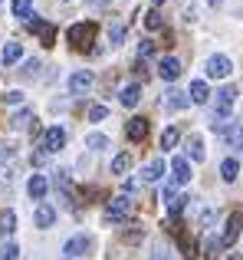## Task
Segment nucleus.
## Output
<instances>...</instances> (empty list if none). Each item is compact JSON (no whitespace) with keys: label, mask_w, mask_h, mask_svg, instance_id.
<instances>
[{"label":"nucleus","mask_w":243,"mask_h":260,"mask_svg":"<svg viewBox=\"0 0 243 260\" xmlns=\"http://www.w3.org/2000/svg\"><path fill=\"white\" fill-rule=\"evenodd\" d=\"M233 106H237V86L217 89V99H214V125H224V122H230Z\"/></svg>","instance_id":"1"},{"label":"nucleus","mask_w":243,"mask_h":260,"mask_svg":"<svg viewBox=\"0 0 243 260\" xmlns=\"http://www.w3.org/2000/svg\"><path fill=\"white\" fill-rule=\"evenodd\" d=\"M132 211H135V201L128 194L112 198V201L105 204V224H125L128 217H132Z\"/></svg>","instance_id":"2"},{"label":"nucleus","mask_w":243,"mask_h":260,"mask_svg":"<svg viewBox=\"0 0 243 260\" xmlns=\"http://www.w3.org/2000/svg\"><path fill=\"white\" fill-rule=\"evenodd\" d=\"M96 30L99 26L92 23V20H79V23H72L69 30H66V40H69L76 50H86V46H92V40H96Z\"/></svg>","instance_id":"3"},{"label":"nucleus","mask_w":243,"mask_h":260,"mask_svg":"<svg viewBox=\"0 0 243 260\" xmlns=\"http://www.w3.org/2000/svg\"><path fill=\"white\" fill-rule=\"evenodd\" d=\"M26 26H30V30L39 37V43H43V46H53V43H56V26H53L50 20H43V17H36V13H33V17L26 20Z\"/></svg>","instance_id":"4"},{"label":"nucleus","mask_w":243,"mask_h":260,"mask_svg":"<svg viewBox=\"0 0 243 260\" xmlns=\"http://www.w3.org/2000/svg\"><path fill=\"white\" fill-rule=\"evenodd\" d=\"M63 145H66V128H63V125H53V128H46V132H43V139H39V148H43L46 155L59 152Z\"/></svg>","instance_id":"5"},{"label":"nucleus","mask_w":243,"mask_h":260,"mask_svg":"<svg viewBox=\"0 0 243 260\" xmlns=\"http://www.w3.org/2000/svg\"><path fill=\"white\" fill-rule=\"evenodd\" d=\"M230 73H233L230 56H224V53H214V56L207 59V76H211V79H227Z\"/></svg>","instance_id":"6"},{"label":"nucleus","mask_w":243,"mask_h":260,"mask_svg":"<svg viewBox=\"0 0 243 260\" xmlns=\"http://www.w3.org/2000/svg\"><path fill=\"white\" fill-rule=\"evenodd\" d=\"M240 228H243V214H240V211H233V214L227 217L224 237H220V250H227V247H233V244H237V237H240Z\"/></svg>","instance_id":"7"},{"label":"nucleus","mask_w":243,"mask_h":260,"mask_svg":"<svg viewBox=\"0 0 243 260\" xmlns=\"http://www.w3.org/2000/svg\"><path fill=\"white\" fill-rule=\"evenodd\" d=\"M214 132H217L220 139L227 142V145L243 148V125H237V122H224V125H214Z\"/></svg>","instance_id":"8"},{"label":"nucleus","mask_w":243,"mask_h":260,"mask_svg":"<svg viewBox=\"0 0 243 260\" xmlns=\"http://www.w3.org/2000/svg\"><path fill=\"white\" fill-rule=\"evenodd\" d=\"M92 83H96V76H92L89 70H79V73H72V76H69V92L72 95H86L92 89Z\"/></svg>","instance_id":"9"},{"label":"nucleus","mask_w":243,"mask_h":260,"mask_svg":"<svg viewBox=\"0 0 243 260\" xmlns=\"http://www.w3.org/2000/svg\"><path fill=\"white\" fill-rule=\"evenodd\" d=\"M158 76L165 79V83H174V79L181 76V59H174V56H161V63H158Z\"/></svg>","instance_id":"10"},{"label":"nucleus","mask_w":243,"mask_h":260,"mask_svg":"<svg viewBox=\"0 0 243 260\" xmlns=\"http://www.w3.org/2000/svg\"><path fill=\"white\" fill-rule=\"evenodd\" d=\"M125 135H128L132 142H138V145H141V142L148 139V119H138V115H135V119H128V122H125Z\"/></svg>","instance_id":"11"},{"label":"nucleus","mask_w":243,"mask_h":260,"mask_svg":"<svg viewBox=\"0 0 243 260\" xmlns=\"http://www.w3.org/2000/svg\"><path fill=\"white\" fill-rule=\"evenodd\" d=\"M89 247H92V237H86V234H76L72 241H66L63 254H66V257H79V254H86Z\"/></svg>","instance_id":"12"},{"label":"nucleus","mask_w":243,"mask_h":260,"mask_svg":"<svg viewBox=\"0 0 243 260\" xmlns=\"http://www.w3.org/2000/svg\"><path fill=\"white\" fill-rule=\"evenodd\" d=\"M171 175H174L178 184H187V181H191V161H187L184 155H178V158L171 161Z\"/></svg>","instance_id":"13"},{"label":"nucleus","mask_w":243,"mask_h":260,"mask_svg":"<svg viewBox=\"0 0 243 260\" xmlns=\"http://www.w3.org/2000/svg\"><path fill=\"white\" fill-rule=\"evenodd\" d=\"M46 188H50V184H46L43 175H30V181H26V191H30L33 201H43V198H46Z\"/></svg>","instance_id":"14"},{"label":"nucleus","mask_w":243,"mask_h":260,"mask_svg":"<svg viewBox=\"0 0 243 260\" xmlns=\"http://www.w3.org/2000/svg\"><path fill=\"white\" fill-rule=\"evenodd\" d=\"M187 102H191V95H187V92L171 89V92H165V99H161V109H184Z\"/></svg>","instance_id":"15"},{"label":"nucleus","mask_w":243,"mask_h":260,"mask_svg":"<svg viewBox=\"0 0 243 260\" xmlns=\"http://www.w3.org/2000/svg\"><path fill=\"white\" fill-rule=\"evenodd\" d=\"M187 95H191V102H197V106H204L207 99H211V89H207L204 79H194L191 89H187Z\"/></svg>","instance_id":"16"},{"label":"nucleus","mask_w":243,"mask_h":260,"mask_svg":"<svg viewBox=\"0 0 243 260\" xmlns=\"http://www.w3.org/2000/svg\"><path fill=\"white\" fill-rule=\"evenodd\" d=\"M33 221H36V228H53V221H56V211L50 208V204H39L36 208V214H33Z\"/></svg>","instance_id":"17"},{"label":"nucleus","mask_w":243,"mask_h":260,"mask_svg":"<svg viewBox=\"0 0 243 260\" xmlns=\"http://www.w3.org/2000/svg\"><path fill=\"white\" fill-rule=\"evenodd\" d=\"M118 99H122V106H128V109L138 106V102H141V86H138V83H128L125 89H122Z\"/></svg>","instance_id":"18"},{"label":"nucleus","mask_w":243,"mask_h":260,"mask_svg":"<svg viewBox=\"0 0 243 260\" xmlns=\"http://www.w3.org/2000/svg\"><path fill=\"white\" fill-rule=\"evenodd\" d=\"M161 175H165V158H154L141 168V178H145V181H158Z\"/></svg>","instance_id":"19"},{"label":"nucleus","mask_w":243,"mask_h":260,"mask_svg":"<svg viewBox=\"0 0 243 260\" xmlns=\"http://www.w3.org/2000/svg\"><path fill=\"white\" fill-rule=\"evenodd\" d=\"M187 155H191L194 161H204L207 155H204V142H200V135H191L187 139Z\"/></svg>","instance_id":"20"},{"label":"nucleus","mask_w":243,"mask_h":260,"mask_svg":"<svg viewBox=\"0 0 243 260\" xmlns=\"http://www.w3.org/2000/svg\"><path fill=\"white\" fill-rule=\"evenodd\" d=\"M20 56H23V46H20V43H7V46H4V56H0V59H4V66H13Z\"/></svg>","instance_id":"21"},{"label":"nucleus","mask_w":243,"mask_h":260,"mask_svg":"<svg viewBox=\"0 0 243 260\" xmlns=\"http://www.w3.org/2000/svg\"><path fill=\"white\" fill-rule=\"evenodd\" d=\"M237 175H240V165H237V158H227L224 165H220V178H224L227 184H230V181H237Z\"/></svg>","instance_id":"22"},{"label":"nucleus","mask_w":243,"mask_h":260,"mask_svg":"<svg viewBox=\"0 0 243 260\" xmlns=\"http://www.w3.org/2000/svg\"><path fill=\"white\" fill-rule=\"evenodd\" d=\"M13 231H17V214H13V211H4V214H0V234L10 237Z\"/></svg>","instance_id":"23"},{"label":"nucleus","mask_w":243,"mask_h":260,"mask_svg":"<svg viewBox=\"0 0 243 260\" xmlns=\"http://www.w3.org/2000/svg\"><path fill=\"white\" fill-rule=\"evenodd\" d=\"M128 168H132V155H128V152H122V155L112 158V175H125Z\"/></svg>","instance_id":"24"},{"label":"nucleus","mask_w":243,"mask_h":260,"mask_svg":"<svg viewBox=\"0 0 243 260\" xmlns=\"http://www.w3.org/2000/svg\"><path fill=\"white\" fill-rule=\"evenodd\" d=\"M10 10H13V17H20V20H30V13H33V4H30V0H13V4H10Z\"/></svg>","instance_id":"25"},{"label":"nucleus","mask_w":243,"mask_h":260,"mask_svg":"<svg viewBox=\"0 0 243 260\" xmlns=\"http://www.w3.org/2000/svg\"><path fill=\"white\" fill-rule=\"evenodd\" d=\"M178 139H181V132L174 125H168L165 132H161V148H165V152H168V148H174V145H178Z\"/></svg>","instance_id":"26"},{"label":"nucleus","mask_w":243,"mask_h":260,"mask_svg":"<svg viewBox=\"0 0 243 260\" xmlns=\"http://www.w3.org/2000/svg\"><path fill=\"white\" fill-rule=\"evenodd\" d=\"M30 122H36V119H33V112H30V109H23V112H17V115L10 119V128H26Z\"/></svg>","instance_id":"27"},{"label":"nucleus","mask_w":243,"mask_h":260,"mask_svg":"<svg viewBox=\"0 0 243 260\" xmlns=\"http://www.w3.org/2000/svg\"><path fill=\"white\" fill-rule=\"evenodd\" d=\"M109 145V139H105L102 132H92V135H86V148H92V152H99V148H105Z\"/></svg>","instance_id":"28"},{"label":"nucleus","mask_w":243,"mask_h":260,"mask_svg":"<svg viewBox=\"0 0 243 260\" xmlns=\"http://www.w3.org/2000/svg\"><path fill=\"white\" fill-rule=\"evenodd\" d=\"M145 26H148L151 33H154V30H161V26H165V20H161V13H158V10H148V13H145Z\"/></svg>","instance_id":"29"},{"label":"nucleus","mask_w":243,"mask_h":260,"mask_svg":"<svg viewBox=\"0 0 243 260\" xmlns=\"http://www.w3.org/2000/svg\"><path fill=\"white\" fill-rule=\"evenodd\" d=\"M187 201H191V198H184V194H178V198H174V201L168 204V211H171V217H178L181 211H184V204H187Z\"/></svg>","instance_id":"30"},{"label":"nucleus","mask_w":243,"mask_h":260,"mask_svg":"<svg viewBox=\"0 0 243 260\" xmlns=\"http://www.w3.org/2000/svg\"><path fill=\"white\" fill-rule=\"evenodd\" d=\"M0 260H20L17 244H4V247H0Z\"/></svg>","instance_id":"31"},{"label":"nucleus","mask_w":243,"mask_h":260,"mask_svg":"<svg viewBox=\"0 0 243 260\" xmlns=\"http://www.w3.org/2000/svg\"><path fill=\"white\" fill-rule=\"evenodd\" d=\"M20 73H23L26 79H33V76L39 73V59H26V63H23V70H20Z\"/></svg>","instance_id":"32"},{"label":"nucleus","mask_w":243,"mask_h":260,"mask_svg":"<svg viewBox=\"0 0 243 260\" xmlns=\"http://www.w3.org/2000/svg\"><path fill=\"white\" fill-rule=\"evenodd\" d=\"M141 237H145V231H141V228H128L125 231V244H141Z\"/></svg>","instance_id":"33"},{"label":"nucleus","mask_w":243,"mask_h":260,"mask_svg":"<svg viewBox=\"0 0 243 260\" xmlns=\"http://www.w3.org/2000/svg\"><path fill=\"white\" fill-rule=\"evenodd\" d=\"M105 115H109V109H105V106H92L89 109V122H102Z\"/></svg>","instance_id":"34"},{"label":"nucleus","mask_w":243,"mask_h":260,"mask_svg":"<svg viewBox=\"0 0 243 260\" xmlns=\"http://www.w3.org/2000/svg\"><path fill=\"white\" fill-rule=\"evenodd\" d=\"M151 53H154V43H151V40H141V46H138V63L145 56H151Z\"/></svg>","instance_id":"35"},{"label":"nucleus","mask_w":243,"mask_h":260,"mask_svg":"<svg viewBox=\"0 0 243 260\" xmlns=\"http://www.w3.org/2000/svg\"><path fill=\"white\" fill-rule=\"evenodd\" d=\"M4 102L7 106H17V102H23V92H20V89H10V92L4 95Z\"/></svg>","instance_id":"36"},{"label":"nucleus","mask_w":243,"mask_h":260,"mask_svg":"<svg viewBox=\"0 0 243 260\" xmlns=\"http://www.w3.org/2000/svg\"><path fill=\"white\" fill-rule=\"evenodd\" d=\"M122 37H125V26H112V30H109L112 46H118V43H122Z\"/></svg>","instance_id":"37"},{"label":"nucleus","mask_w":243,"mask_h":260,"mask_svg":"<svg viewBox=\"0 0 243 260\" xmlns=\"http://www.w3.org/2000/svg\"><path fill=\"white\" fill-rule=\"evenodd\" d=\"M151 260H171V254H168L165 247H158V250H154V254H151Z\"/></svg>","instance_id":"38"},{"label":"nucleus","mask_w":243,"mask_h":260,"mask_svg":"<svg viewBox=\"0 0 243 260\" xmlns=\"http://www.w3.org/2000/svg\"><path fill=\"white\" fill-rule=\"evenodd\" d=\"M154 4H165V0H154Z\"/></svg>","instance_id":"39"},{"label":"nucleus","mask_w":243,"mask_h":260,"mask_svg":"<svg viewBox=\"0 0 243 260\" xmlns=\"http://www.w3.org/2000/svg\"><path fill=\"white\" fill-rule=\"evenodd\" d=\"M233 260H243V257H233Z\"/></svg>","instance_id":"40"}]
</instances>
